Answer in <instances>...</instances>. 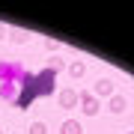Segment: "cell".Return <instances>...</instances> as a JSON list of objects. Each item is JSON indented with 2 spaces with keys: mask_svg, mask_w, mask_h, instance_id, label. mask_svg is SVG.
I'll list each match as a JSON object with an SVG mask.
<instances>
[{
  "mask_svg": "<svg viewBox=\"0 0 134 134\" xmlns=\"http://www.w3.org/2000/svg\"><path fill=\"white\" fill-rule=\"evenodd\" d=\"M57 92V75L51 69H42V72H24L18 83V98H15V107L27 110L36 98H48Z\"/></svg>",
  "mask_w": 134,
  "mask_h": 134,
  "instance_id": "obj_1",
  "label": "cell"
},
{
  "mask_svg": "<svg viewBox=\"0 0 134 134\" xmlns=\"http://www.w3.org/2000/svg\"><path fill=\"white\" fill-rule=\"evenodd\" d=\"M27 69L21 66V60H3L0 63V83H21Z\"/></svg>",
  "mask_w": 134,
  "mask_h": 134,
  "instance_id": "obj_2",
  "label": "cell"
},
{
  "mask_svg": "<svg viewBox=\"0 0 134 134\" xmlns=\"http://www.w3.org/2000/svg\"><path fill=\"white\" fill-rule=\"evenodd\" d=\"M77 101H81V92L72 90V86H66V90H60V92H57V104H60L63 110H75V107H77Z\"/></svg>",
  "mask_w": 134,
  "mask_h": 134,
  "instance_id": "obj_3",
  "label": "cell"
},
{
  "mask_svg": "<svg viewBox=\"0 0 134 134\" xmlns=\"http://www.w3.org/2000/svg\"><path fill=\"white\" fill-rule=\"evenodd\" d=\"M77 107H81V113H83V116H98L101 101L92 96V92H81V101H77Z\"/></svg>",
  "mask_w": 134,
  "mask_h": 134,
  "instance_id": "obj_4",
  "label": "cell"
},
{
  "mask_svg": "<svg viewBox=\"0 0 134 134\" xmlns=\"http://www.w3.org/2000/svg\"><path fill=\"white\" fill-rule=\"evenodd\" d=\"M92 96H96L98 101L101 98H110V96H113V81H110V77H98L96 86H92Z\"/></svg>",
  "mask_w": 134,
  "mask_h": 134,
  "instance_id": "obj_5",
  "label": "cell"
},
{
  "mask_svg": "<svg viewBox=\"0 0 134 134\" xmlns=\"http://www.w3.org/2000/svg\"><path fill=\"white\" fill-rule=\"evenodd\" d=\"M125 107H128L125 96H116V92H113V96L107 98V110H110V113H125Z\"/></svg>",
  "mask_w": 134,
  "mask_h": 134,
  "instance_id": "obj_6",
  "label": "cell"
},
{
  "mask_svg": "<svg viewBox=\"0 0 134 134\" xmlns=\"http://www.w3.org/2000/svg\"><path fill=\"white\" fill-rule=\"evenodd\" d=\"M0 98L15 104V98H18V83H0Z\"/></svg>",
  "mask_w": 134,
  "mask_h": 134,
  "instance_id": "obj_7",
  "label": "cell"
},
{
  "mask_svg": "<svg viewBox=\"0 0 134 134\" xmlns=\"http://www.w3.org/2000/svg\"><path fill=\"white\" fill-rule=\"evenodd\" d=\"M66 69H69V75H72L75 81H81V77L86 75V63H83V60H72V63H69Z\"/></svg>",
  "mask_w": 134,
  "mask_h": 134,
  "instance_id": "obj_8",
  "label": "cell"
},
{
  "mask_svg": "<svg viewBox=\"0 0 134 134\" xmlns=\"http://www.w3.org/2000/svg\"><path fill=\"white\" fill-rule=\"evenodd\" d=\"M66 66H69V63L63 60V57H57V54H51V57H48V63H45V69H51L54 75H60V72H63Z\"/></svg>",
  "mask_w": 134,
  "mask_h": 134,
  "instance_id": "obj_9",
  "label": "cell"
},
{
  "mask_svg": "<svg viewBox=\"0 0 134 134\" xmlns=\"http://www.w3.org/2000/svg\"><path fill=\"white\" fill-rule=\"evenodd\" d=\"M60 134H83V125L77 122V119H66L60 125Z\"/></svg>",
  "mask_w": 134,
  "mask_h": 134,
  "instance_id": "obj_10",
  "label": "cell"
},
{
  "mask_svg": "<svg viewBox=\"0 0 134 134\" xmlns=\"http://www.w3.org/2000/svg\"><path fill=\"white\" fill-rule=\"evenodd\" d=\"M27 131H30V134H48V125H45V122H33Z\"/></svg>",
  "mask_w": 134,
  "mask_h": 134,
  "instance_id": "obj_11",
  "label": "cell"
},
{
  "mask_svg": "<svg viewBox=\"0 0 134 134\" xmlns=\"http://www.w3.org/2000/svg\"><path fill=\"white\" fill-rule=\"evenodd\" d=\"M45 48H48V51L54 54V51H57V42H54V39H45Z\"/></svg>",
  "mask_w": 134,
  "mask_h": 134,
  "instance_id": "obj_12",
  "label": "cell"
},
{
  "mask_svg": "<svg viewBox=\"0 0 134 134\" xmlns=\"http://www.w3.org/2000/svg\"><path fill=\"white\" fill-rule=\"evenodd\" d=\"M6 33H9V27H6V24H0V39H6Z\"/></svg>",
  "mask_w": 134,
  "mask_h": 134,
  "instance_id": "obj_13",
  "label": "cell"
},
{
  "mask_svg": "<svg viewBox=\"0 0 134 134\" xmlns=\"http://www.w3.org/2000/svg\"><path fill=\"white\" fill-rule=\"evenodd\" d=\"M0 134H3V128H0Z\"/></svg>",
  "mask_w": 134,
  "mask_h": 134,
  "instance_id": "obj_14",
  "label": "cell"
},
{
  "mask_svg": "<svg viewBox=\"0 0 134 134\" xmlns=\"http://www.w3.org/2000/svg\"><path fill=\"white\" fill-rule=\"evenodd\" d=\"M131 119H134V113H131Z\"/></svg>",
  "mask_w": 134,
  "mask_h": 134,
  "instance_id": "obj_15",
  "label": "cell"
},
{
  "mask_svg": "<svg viewBox=\"0 0 134 134\" xmlns=\"http://www.w3.org/2000/svg\"><path fill=\"white\" fill-rule=\"evenodd\" d=\"M128 134H134V131H128Z\"/></svg>",
  "mask_w": 134,
  "mask_h": 134,
  "instance_id": "obj_16",
  "label": "cell"
}]
</instances>
